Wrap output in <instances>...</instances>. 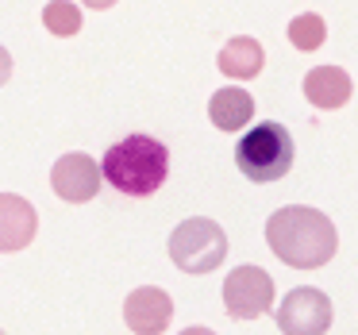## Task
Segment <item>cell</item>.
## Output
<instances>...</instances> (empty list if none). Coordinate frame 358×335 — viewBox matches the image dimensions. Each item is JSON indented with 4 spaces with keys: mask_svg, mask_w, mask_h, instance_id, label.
<instances>
[{
    "mask_svg": "<svg viewBox=\"0 0 358 335\" xmlns=\"http://www.w3.org/2000/svg\"><path fill=\"white\" fill-rule=\"evenodd\" d=\"M220 297L231 320H258L273 308V278L262 266H235L224 278Z\"/></svg>",
    "mask_w": 358,
    "mask_h": 335,
    "instance_id": "cell-5",
    "label": "cell"
},
{
    "mask_svg": "<svg viewBox=\"0 0 358 335\" xmlns=\"http://www.w3.org/2000/svg\"><path fill=\"white\" fill-rule=\"evenodd\" d=\"M278 327L281 335H324L331 327V301L327 293L312 285L289 289L278 308Z\"/></svg>",
    "mask_w": 358,
    "mask_h": 335,
    "instance_id": "cell-6",
    "label": "cell"
},
{
    "mask_svg": "<svg viewBox=\"0 0 358 335\" xmlns=\"http://www.w3.org/2000/svg\"><path fill=\"white\" fill-rule=\"evenodd\" d=\"M181 335H216V332H212V327H201V324H193V327H185Z\"/></svg>",
    "mask_w": 358,
    "mask_h": 335,
    "instance_id": "cell-17",
    "label": "cell"
},
{
    "mask_svg": "<svg viewBox=\"0 0 358 335\" xmlns=\"http://www.w3.org/2000/svg\"><path fill=\"white\" fill-rule=\"evenodd\" d=\"M81 4H85V8H96V12H101V8H112L116 0H81Z\"/></svg>",
    "mask_w": 358,
    "mask_h": 335,
    "instance_id": "cell-16",
    "label": "cell"
},
{
    "mask_svg": "<svg viewBox=\"0 0 358 335\" xmlns=\"http://www.w3.org/2000/svg\"><path fill=\"white\" fill-rule=\"evenodd\" d=\"M101 178L124 197H150L170 178V150L155 135H127L108 147Z\"/></svg>",
    "mask_w": 358,
    "mask_h": 335,
    "instance_id": "cell-2",
    "label": "cell"
},
{
    "mask_svg": "<svg viewBox=\"0 0 358 335\" xmlns=\"http://www.w3.org/2000/svg\"><path fill=\"white\" fill-rule=\"evenodd\" d=\"M50 189H55L62 201L70 204H85L101 193V166L89 155L73 150V155H62L50 170Z\"/></svg>",
    "mask_w": 358,
    "mask_h": 335,
    "instance_id": "cell-7",
    "label": "cell"
},
{
    "mask_svg": "<svg viewBox=\"0 0 358 335\" xmlns=\"http://www.w3.org/2000/svg\"><path fill=\"white\" fill-rule=\"evenodd\" d=\"M43 27L58 39H70V35L81 31V8L70 4V0H50L47 8H43Z\"/></svg>",
    "mask_w": 358,
    "mask_h": 335,
    "instance_id": "cell-14",
    "label": "cell"
},
{
    "mask_svg": "<svg viewBox=\"0 0 358 335\" xmlns=\"http://www.w3.org/2000/svg\"><path fill=\"white\" fill-rule=\"evenodd\" d=\"M350 93H355V81L339 66H316V70L304 73V97H308L312 108H343Z\"/></svg>",
    "mask_w": 358,
    "mask_h": 335,
    "instance_id": "cell-10",
    "label": "cell"
},
{
    "mask_svg": "<svg viewBox=\"0 0 358 335\" xmlns=\"http://www.w3.org/2000/svg\"><path fill=\"white\" fill-rule=\"evenodd\" d=\"M39 235V212L20 193H0V250H24Z\"/></svg>",
    "mask_w": 358,
    "mask_h": 335,
    "instance_id": "cell-9",
    "label": "cell"
},
{
    "mask_svg": "<svg viewBox=\"0 0 358 335\" xmlns=\"http://www.w3.org/2000/svg\"><path fill=\"white\" fill-rule=\"evenodd\" d=\"M262 62H266V50H262V43L250 39V35H235L216 58L220 73H224V78H235V81L255 78V73L262 70Z\"/></svg>",
    "mask_w": 358,
    "mask_h": 335,
    "instance_id": "cell-12",
    "label": "cell"
},
{
    "mask_svg": "<svg viewBox=\"0 0 358 335\" xmlns=\"http://www.w3.org/2000/svg\"><path fill=\"white\" fill-rule=\"evenodd\" d=\"M8 78H12V55L0 47V85H8Z\"/></svg>",
    "mask_w": 358,
    "mask_h": 335,
    "instance_id": "cell-15",
    "label": "cell"
},
{
    "mask_svg": "<svg viewBox=\"0 0 358 335\" xmlns=\"http://www.w3.org/2000/svg\"><path fill=\"white\" fill-rule=\"evenodd\" d=\"M266 239H270L273 255L293 270H320L339 250L335 224L324 212L304 208V204H289V208L273 212L266 220Z\"/></svg>",
    "mask_w": 358,
    "mask_h": 335,
    "instance_id": "cell-1",
    "label": "cell"
},
{
    "mask_svg": "<svg viewBox=\"0 0 358 335\" xmlns=\"http://www.w3.org/2000/svg\"><path fill=\"white\" fill-rule=\"evenodd\" d=\"M227 255V235L216 220L208 216H193L181 220L170 235V258L178 270L185 273H208L224 262Z\"/></svg>",
    "mask_w": 358,
    "mask_h": 335,
    "instance_id": "cell-4",
    "label": "cell"
},
{
    "mask_svg": "<svg viewBox=\"0 0 358 335\" xmlns=\"http://www.w3.org/2000/svg\"><path fill=\"white\" fill-rule=\"evenodd\" d=\"M173 320V301L158 285H139L124 301V324L135 335H162Z\"/></svg>",
    "mask_w": 358,
    "mask_h": 335,
    "instance_id": "cell-8",
    "label": "cell"
},
{
    "mask_svg": "<svg viewBox=\"0 0 358 335\" xmlns=\"http://www.w3.org/2000/svg\"><path fill=\"white\" fill-rule=\"evenodd\" d=\"M235 166H239L243 178L270 185V181L285 178L293 170V139L281 124L262 120L235 143Z\"/></svg>",
    "mask_w": 358,
    "mask_h": 335,
    "instance_id": "cell-3",
    "label": "cell"
},
{
    "mask_svg": "<svg viewBox=\"0 0 358 335\" xmlns=\"http://www.w3.org/2000/svg\"><path fill=\"white\" fill-rule=\"evenodd\" d=\"M208 116L220 131H243V127L255 120V97H250L247 89L227 85V89H220V93H212Z\"/></svg>",
    "mask_w": 358,
    "mask_h": 335,
    "instance_id": "cell-11",
    "label": "cell"
},
{
    "mask_svg": "<svg viewBox=\"0 0 358 335\" xmlns=\"http://www.w3.org/2000/svg\"><path fill=\"white\" fill-rule=\"evenodd\" d=\"M324 39H327V24L316 12H301V16L289 24V43H293L296 50H304V55H308V50H320Z\"/></svg>",
    "mask_w": 358,
    "mask_h": 335,
    "instance_id": "cell-13",
    "label": "cell"
}]
</instances>
